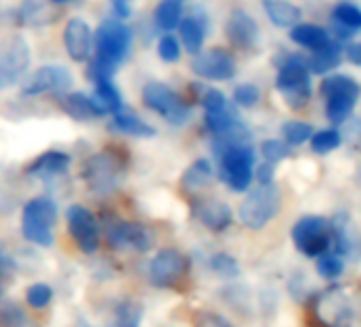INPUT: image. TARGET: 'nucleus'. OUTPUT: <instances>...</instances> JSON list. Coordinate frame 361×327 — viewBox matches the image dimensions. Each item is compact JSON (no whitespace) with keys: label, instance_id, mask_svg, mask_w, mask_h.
Returning <instances> with one entry per match:
<instances>
[{"label":"nucleus","instance_id":"1","mask_svg":"<svg viewBox=\"0 0 361 327\" xmlns=\"http://www.w3.org/2000/svg\"><path fill=\"white\" fill-rule=\"evenodd\" d=\"M132 47V30L117 18L104 20L94 35L96 58L90 62L87 77L96 83L100 79H111L113 73L123 64Z\"/></svg>","mask_w":361,"mask_h":327},{"label":"nucleus","instance_id":"2","mask_svg":"<svg viewBox=\"0 0 361 327\" xmlns=\"http://www.w3.org/2000/svg\"><path fill=\"white\" fill-rule=\"evenodd\" d=\"M276 90L283 94V100L291 109H302L308 104L312 96L310 70L306 66V58L298 54H287L283 62H279Z\"/></svg>","mask_w":361,"mask_h":327},{"label":"nucleus","instance_id":"3","mask_svg":"<svg viewBox=\"0 0 361 327\" xmlns=\"http://www.w3.org/2000/svg\"><path fill=\"white\" fill-rule=\"evenodd\" d=\"M321 94L325 96V115L331 123H342L353 113L359 96L361 85L346 75H329L321 83Z\"/></svg>","mask_w":361,"mask_h":327},{"label":"nucleus","instance_id":"4","mask_svg":"<svg viewBox=\"0 0 361 327\" xmlns=\"http://www.w3.org/2000/svg\"><path fill=\"white\" fill-rule=\"evenodd\" d=\"M255 168V149L249 142L232 144L219 153V175L232 192L249 190Z\"/></svg>","mask_w":361,"mask_h":327},{"label":"nucleus","instance_id":"5","mask_svg":"<svg viewBox=\"0 0 361 327\" xmlns=\"http://www.w3.org/2000/svg\"><path fill=\"white\" fill-rule=\"evenodd\" d=\"M58 209L49 198H32L22 213V234L28 242L49 247L54 245V226Z\"/></svg>","mask_w":361,"mask_h":327},{"label":"nucleus","instance_id":"6","mask_svg":"<svg viewBox=\"0 0 361 327\" xmlns=\"http://www.w3.org/2000/svg\"><path fill=\"white\" fill-rule=\"evenodd\" d=\"M281 209V192L274 183H264L249 192V196L240 202L238 217L251 230L266 228Z\"/></svg>","mask_w":361,"mask_h":327},{"label":"nucleus","instance_id":"7","mask_svg":"<svg viewBox=\"0 0 361 327\" xmlns=\"http://www.w3.org/2000/svg\"><path fill=\"white\" fill-rule=\"evenodd\" d=\"M123 173L121 155L115 149L100 151L92 155L83 166V179L90 185V190L98 194H109L117 187Z\"/></svg>","mask_w":361,"mask_h":327},{"label":"nucleus","instance_id":"8","mask_svg":"<svg viewBox=\"0 0 361 327\" xmlns=\"http://www.w3.org/2000/svg\"><path fill=\"white\" fill-rule=\"evenodd\" d=\"M142 104L157 115H161L168 123L172 125H183L190 119V106L180 100L176 92H172L166 83L159 81H149L142 87Z\"/></svg>","mask_w":361,"mask_h":327},{"label":"nucleus","instance_id":"9","mask_svg":"<svg viewBox=\"0 0 361 327\" xmlns=\"http://www.w3.org/2000/svg\"><path fill=\"white\" fill-rule=\"evenodd\" d=\"M291 238L304 255L317 257V255H323L331 247V228L323 217L308 215V217H302L293 226Z\"/></svg>","mask_w":361,"mask_h":327},{"label":"nucleus","instance_id":"10","mask_svg":"<svg viewBox=\"0 0 361 327\" xmlns=\"http://www.w3.org/2000/svg\"><path fill=\"white\" fill-rule=\"evenodd\" d=\"M30 66V47L22 37L0 45V90H9L22 81Z\"/></svg>","mask_w":361,"mask_h":327},{"label":"nucleus","instance_id":"11","mask_svg":"<svg viewBox=\"0 0 361 327\" xmlns=\"http://www.w3.org/2000/svg\"><path fill=\"white\" fill-rule=\"evenodd\" d=\"M188 257L176 249H161L149 264V278L155 287H172L188 274Z\"/></svg>","mask_w":361,"mask_h":327},{"label":"nucleus","instance_id":"12","mask_svg":"<svg viewBox=\"0 0 361 327\" xmlns=\"http://www.w3.org/2000/svg\"><path fill=\"white\" fill-rule=\"evenodd\" d=\"M192 70L196 77L207 81H230L236 75V60L228 49H209L200 51L192 60Z\"/></svg>","mask_w":361,"mask_h":327},{"label":"nucleus","instance_id":"13","mask_svg":"<svg viewBox=\"0 0 361 327\" xmlns=\"http://www.w3.org/2000/svg\"><path fill=\"white\" fill-rule=\"evenodd\" d=\"M68 232L83 253H96L100 247V228L96 217L81 204H73L66 211Z\"/></svg>","mask_w":361,"mask_h":327},{"label":"nucleus","instance_id":"14","mask_svg":"<svg viewBox=\"0 0 361 327\" xmlns=\"http://www.w3.org/2000/svg\"><path fill=\"white\" fill-rule=\"evenodd\" d=\"M73 85V75L68 68L60 66V64H49V66H41L26 83H24V94L26 96H41V94H64L68 87Z\"/></svg>","mask_w":361,"mask_h":327},{"label":"nucleus","instance_id":"15","mask_svg":"<svg viewBox=\"0 0 361 327\" xmlns=\"http://www.w3.org/2000/svg\"><path fill=\"white\" fill-rule=\"evenodd\" d=\"M226 37L234 47L251 51L259 45V26L245 9H234L226 22Z\"/></svg>","mask_w":361,"mask_h":327},{"label":"nucleus","instance_id":"16","mask_svg":"<svg viewBox=\"0 0 361 327\" xmlns=\"http://www.w3.org/2000/svg\"><path fill=\"white\" fill-rule=\"evenodd\" d=\"M92 47H94V37H92L90 24L81 18L68 20L64 28V49L68 58L73 62H85L90 60Z\"/></svg>","mask_w":361,"mask_h":327},{"label":"nucleus","instance_id":"17","mask_svg":"<svg viewBox=\"0 0 361 327\" xmlns=\"http://www.w3.org/2000/svg\"><path fill=\"white\" fill-rule=\"evenodd\" d=\"M314 316L327 327H348L350 325V308L340 289H329L319 302Z\"/></svg>","mask_w":361,"mask_h":327},{"label":"nucleus","instance_id":"18","mask_svg":"<svg viewBox=\"0 0 361 327\" xmlns=\"http://www.w3.org/2000/svg\"><path fill=\"white\" fill-rule=\"evenodd\" d=\"M111 245L115 249H134V251H147L151 245L149 232L145 226L136 221H117L106 232Z\"/></svg>","mask_w":361,"mask_h":327},{"label":"nucleus","instance_id":"19","mask_svg":"<svg viewBox=\"0 0 361 327\" xmlns=\"http://www.w3.org/2000/svg\"><path fill=\"white\" fill-rule=\"evenodd\" d=\"M209 22L200 13H192L190 18H183L178 24V41L185 47L188 54L198 56L202 51L207 32H209Z\"/></svg>","mask_w":361,"mask_h":327},{"label":"nucleus","instance_id":"20","mask_svg":"<svg viewBox=\"0 0 361 327\" xmlns=\"http://www.w3.org/2000/svg\"><path fill=\"white\" fill-rule=\"evenodd\" d=\"M194 213L202 221V226H207L213 232H224L232 223L230 206L221 200H215V198H204V200L196 202Z\"/></svg>","mask_w":361,"mask_h":327},{"label":"nucleus","instance_id":"21","mask_svg":"<svg viewBox=\"0 0 361 327\" xmlns=\"http://www.w3.org/2000/svg\"><path fill=\"white\" fill-rule=\"evenodd\" d=\"M331 30L338 39H350L361 30V9L348 0H342L334 7L331 13Z\"/></svg>","mask_w":361,"mask_h":327},{"label":"nucleus","instance_id":"22","mask_svg":"<svg viewBox=\"0 0 361 327\" xmlns=\"http://www.w3.org/2000/svg\"><path fill=\"white\" fill-rule=\"evenodd\" d=\"M71 166V157L62 151H47L43 155H39L30 166H28V175L30 177H39V179H51L58 175H64Z\"/></svg>","mask_w":361,"mask_h":327},{"label":"nucleus","instance_id":"23","mask_svg":"<svg viewBox=\"0 0 361 327\" xmlns=\"http://www.w3.org/2000/svg\"><path fill=\"white\" fill-rule=\"evenodd\" d=\"M268 20L279 28H293L302 22V11L291 0H262Z\"/></svg>","mask_w":361,"mask_h":327},{"label":"nucleus","instance_id":"24","mask_svg":"<svg viewBox=\"0 0 361 327\" xmlns=\"http://www.w3.org/2000/svg\"><path fill=\"white\" fill-rule=\"evenodd\" d=\"M62 106H64V113L71 115V117L77 119V121H90V119L102 117V111L98 109L96 100H94L92 96L81 94V92L64 94Z\"/></svg>","mask_w":361,"mask_h":327},{"label":"nucleus","instance_id":"25","mask_svg":"<svg viewBox=\"0 0 361 327\" xmlns=\"http://www.w3.org/2000/svg\"><path fill=\"white\" fill-rule=\"evenodd\" d=\"M289 37H291V41L295 45H300L304 49H310V51H317V49L325 47L331 41V37H329V32L325 28H321L317 24H302V22L291 28Z\"/></svg>","mask_w":361,"mask_h":327},{"label":"nucleus","instance_id":"26","mask_svg":"<svg viewBox=\"0 0 361 327\" xmlns=\"http://www.w3.org/2000/svg\"><path fill=\"white\" fill-rule=\"evenodd\" d=\"M340 60H342V47H340V43L329 41L325 47L312 51L306 58V66L314 75H327V73H331L340 64Z\"/></svg>","mask_w":361,"mask_h":327},{"label":"nucleus","instance_id":"27","mask_svg":"<svg viewBox=\"0 0 361 327\" xmlns=\"http://www.w3.org/2000/svg\"><path fill=\"white\" fill-rule=\"evenodd\" d=\"M111 128L121 134H130V136H138V138H153L157 134L153 125H149L145 119H140L134 113H128L123 109L113 115Z\"/></svg>","mask_w":361,"mask_h":327},{"label":"nucleus","instance_id":"28","mask_svg":"<svg viewBox=\"0 0 361 327\" xmlns=\"http://www.w3.org/2000/svg\"><path fill=\"white\" fill-rule=\"evenodd\" d=\"M96 85V94L92 96L98 104V109L102 111V115H115L123 109V100L119 90L115 87V83L111 79H100L94 83Z\"/></svg>","mask_w":361,"mask_h":327},{"label":"nucleus","instance_id":"29","mask_svg":"<svg viewBox=\"0 0 361 327\" xmlns=\"http://www.w3.org/2000/svg\"><path fill=\"white\" fill-rule=\"evenodd\" d=\"M183 187L188 192H200L204 187H209L213 183V168L207 159H198L192 166L183 173Z\"/></svg>","mask_w":361,"mask_h":327},{"label":"nucleus","instance_id":"30","mask_svg":"<svg viewBox=\"0 0 361 327\" xmlns=\"http://www.w3.org/2000/svg\"><path fill=\"white\" fill-rule=\"evenodd\" d=\"M153 20L159 30L172 32L174 28H178L180 20H183V7L178 3H170V0H161V3L155 7Z\"/></svg>","mask_w":361,"mask_h":327},{"label":"nucleus","instance_id":"31","mask_svg":"<svg viewBox=\"0 0 361 327\" xmlns=\"http://www.w3.org/2000/svg\"><path fill=\"white\" fill-rule=\"evenodd\" d=\"M283 136H285V142H287V144L298 147V144L306 142V140L312 136V128H310V123H306V121L293 119V121L283 123Z\"/></svg>","mask_w":361,"mask_h":327},{"label":"nucleus","instance_id":"32","mask_svg":"<svg viewBox=\"0 0 361 327\" xmlns=\"http://www.w3.org/2000/svg\"><path fill=\"white\" fill-rule=\"evenodd\" d=\"M310 138H312V140H310L312 151H314V153H321V155L331 153V151L338 149L340 142H342V134H340L338 130H321V132H317V134L310 136Z\"/></svg>","mask_w":361,"mask_h":327},{"label":"nucleus","instance_id":"33","mask_svg":"<svg viewBox=\"0 0 361 327\" xmlns=\"http://www.w3.org/2000/svg\"><path fill=\"white\" fill-rule=\"evenodd\" d=\"M180 51H183V47H180V41H178L172 32H166V35L157 41V54H159V58H161L164 62H168V64L178 62Z\"/></svg>","mask_w":361,"mask_h":327},{"label":"nucleus","instance_id":"34","mask_svg":"<svg viewBox=\"0 0 361 327\" xmlns=\"http://www.w3.org/2000/svg\"><path fill=\"white\" fill-rule=\"evenodd\" d=\"M317 270H319V274H321L323 278L334 280V278H338V276L342 274L344 266H342V259H340L338 255H334V253H323V255L319 257V261H317Z\"/></svg>","mask_w":361,"mask_h":327},{"label":"nucleus","instance_id":"35","mask_svg":"<svg viewBox=\"0 0 361 327\" xmlns=\"http://www.w3.org/2000/svg\"><path fill=\"white\" fill-rule=\"evenodd\" d=\"M259 98H262V92L253 83H240V85L234 87V102L238 106L251 109V106H255L259 102Z\"/></svg>","mask_w":361,"mask_h":327},{"label":"nucleus","instance_id":"36","mask_svg":"<svg viewBox=\"0 0 361 327\" xmlns=\"http://www.w3.org/2000/svg\"><path fill=\"white\" fill-rule=\"evenodd\" d=\"M26 300H28V304H30L32 308H45V306L54 300V291H51V287L45 285V283H35V285L28 287Z\"/></svg>","mask_w":361,"mask_h":327},{"label":"nucleus","instance_id":"37","mask_svg":"<svg viewBox=\"0 0 361 327\" xmlns=\"http://www.w3.org/2000/svg\"><path fill=\"white\" fill-rule=\"evenodd\" d=\"M117 327H140V308L132 302H123L117 308Z\"/></svg>","mask_w":361,"mask_h":327},{"label":"nucleus","instance_id":"38","mask_svg":"<svg viewBox=\"0 0 361 327\" xmlns=\"http://www.w3.org/2000/svg\"><path fill=\"white\" fill-rule=\"evenodd\" d=\"M262 155L266 157V161L276 164V161H281L283 157L289 155V147H287V142H283V140L270 138V140L262 142Z\"/></svg>","mask_w":361,"mask_h":327},{"label":"nucleus","instance_id":"39","mask_svg":"<svg viewBox=\"0 0 361 327\" xmlns=\"http://www.w3.org/2000/svg\"><path fill=\"white\" fill-rule=\"evenodd\" d=\"M194 327H234L228 319L215 312H198L194 316Z\"/></svg>","mask_w":361,"mask_h":327},{"label":"nucleus","instance_id":"40","mask_svg":"<svg viewBox=\"0 0 361 327\" xmlns=\"http://www.w3.org/2000/svg\"><path fill=\"white\" fill-rule=\"evenodd\" d=\"M226 104H228V98L224 96V92H219V90H204V94H202L204 113L217 111V109H221V106H226Z\"/></svg>","mask_w":361,"mask_h":327},{"label":"nucleus","instance_id":"41","mask_svg":"<svg viewBox=\"0 0 361 327\" xmlns=\"http://www.w3.org/2000/svg\"><path fill=\"white\" fill-rule=\"evenodd\" d=\"M213 268H215L217 272L226 274V276L238 274V266H236V261H234L230 255H217V257L213 259Z\"/></svg>","mask_w":361,"mask_h":327},{"label":"nucleus","instance_id":"42","mask_svg":"<svg viewBox=\"0 0 361 327\" xmlns=\"http://www.w3.org/2000/svg\"><path fill=\"white\" fill-rule=\"evenodd\" d=\"M16 272V259H13V255L9 253V249L0 242V274H5V276H9V274H13Z\"/></svg>","mask_w":361,"mask_h":327},{"label":"nucleus","instance_id":"43","mask_svg":"<svg viewBox=\"0 0 361 327\" xmlns=\"http://www.w3.org/2000/svg\"><path fill=\"white\" fill-rule=\"evenodd\" d=\"M272 177H274V164H270V161L262 164V166L257 168V181H259V185L272 183Z\"/></svg>","mask_w":361,"mask_h":327},{"label":"nucleus","instance_id":"44","mask_svg":"<svg viewBox=\"0 0 361 327\" xmlns=\"http://www.w3.org/2000/svg\"><path fill=\"white\" fill-rule=\"evenodd\" d=\"M346 58H348L355 66H361V43H350L348 49H346Z\"/></svg>","mask_w":361,"mask_h":327},{"label":"nucleus","instance_id":"45","mask_svg":"<svg viewBox=\"0 0 361 327\" xmlns=\"http://www.w3.org/2000/svg\"><path fill=\"white\" fill-rule=\"evenodd\" d=\"M113 9L117 18H128L130 16V7L126 5V0H113Z\"/></svg>","mask_w":361,"mask_h":327},{"label":"nucleus","instance_id":"46","mask_svg":"<svg viewBox=\"0 0 361 327\" xmlns=\"http://www.w3.org/2000/svg\"><path fill=\"white\" fill-rule=\"evenodd\" d=\"M3 293H5V287H3V283H0V297H3Z\"/></svg>","mask_w":361,"mask_h":327},{"label":"nucleus","instance_id":"47","mask_svg":"<svg viewBox=\"0 0 361 327\" xmlns=\"http://www.w3.org/2000/svg\"><path fill=\"white\" fill-rule=\"evenodd\" d=\"M170 3H178L180 5V3H185V0H170Z\"/></svg>","mask_w":361,"mask_h":327},{"label":"nucleus","instance_id":"48","mask_svg":"<svg viewBox=\"0 0 361 327\" xmlns=\"http://www.w3.org/2000/svg\"><path fill=\"white\" fill-rule=\"evenodd\" d=\"M54 3H60L62 5V3H68V0H54Z\"/></svg>","mask_w":361,"mask_h":327}]
</instances>
